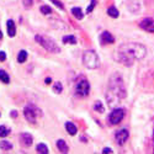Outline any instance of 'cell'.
<instances>
[{"label":"cell","mask_w":154,"mask_h":154,"mask_svg":"<svg viewBox=\"0 0 154 154\" xmlns=\"http://www.w3.org/2000/svg\"><path fill=\"white\" fill-rule=\"evenodd\" d=\"M147 54V49L143 45L136 42H128L122 45L117 51L119 60L126 67H131L136 60L143 59Z\"/></svg>","instance_id":"6da1fadb"},{"label":"cell","mask_w":154,"mask_h":154,"mask_svg":"<svg viewBox=\"0 0 154 154\" xmlns=\"http://www.w3.org/2000/svg\"><path fill=\"white\" fill-rule=\"evenodd\" d=\"M126 88L122 76L119 73H115L111 75L109 80V86L106 91V100L107 104L111 107L117 106L120 102L126 97Z\"/></svg>","instance_id":"7a4b0ae2"},{"label":"cell","mask_w":154,"mask_h":154,"mask_svg":"<svg viewBox=\"0 0 154 154\" xmlns=\"http://www.w3.org/2000/svg\"><path fill=\"white\" fill-rule=\"evenodd\" d=\"M35 40L37 43H40L45 49H47L48 52H52V53H59L60 52V48L58 47V45L51 40V38L46 37V36H41V35H37L35 37Z\"/></svg>","instance_id":"3957f363"},{"label":"cell","mask_w":154,"mask_h":154,"mask_svg":"<svg viewBox=\"0 0 154 154\" xmlns=\"http://www.w3.org/2000/svg\"><path fill=\"white\" fill-rule=\"evenodd\" d=\"M83 63L89 69H95L100 66V60L95 51H85L83 54Z\"/></svg>","instance_id":"277c9868"},{"label":"cell","mask_w":154,"mask_h":154,"mask_svg":"<svg viewBox=\"0 0 154 154\" xmlns=\"http://www.w3.org/2000/svg\"><path fill=\"white\" fill-rule=\"evenodd\" d=\"M23 115H25V119H26L30 123H36L37 117L41 116L42 111L40 109H37L35 105H27L23 109Z\"/></svg>","instance_id":"5b68a950"},{"label":"cell","mask_w":154,"mask_h":154,"mask_svg":"<svg viewBox=\"0 0 154 154\" xmlns=\"http://www.w3.org/2000/svg\"><path fill=\"white\" fill-rule=\"evenodd\" d=\"M89 93H90V84L85 78H80L75 85V94L80 97H85L89 95Z\"/></svg>","instance_id":"8992f818"},{"label":"cell","mask_w":154,"mask_h":154,"mask_svg":"<svg viewBox=\"0 0 154 154\" xmlns=\"http://www.w3.org/2000/svg\"><path fill=\"white\" fill-rule=\"evenodd\" d=\"M125 116V111L122 109H115L109 116V122L111 125H119Z\"/></svg>","instance_id":"52a82bcc"},{"label":"cell","mask_w":154,"mask_h":154,"mask_svg":"<svg viewBox=\"0 0 154 154\" xmlns=\"http://www.w3.org/2000/svg\"><path fill=\"white\" fill-rule=\"evenodd\" d=\"M139 26H140V29H143L144 31L154 32V19H152V17L143 19L142 21L139 22Z\"/></svg>","instance_id":"ba28073f"},{"label":"cell","mask_w":154,"mask_h":154,"mask_svg":"<svg viewBox=\"0 0 154 154\" xmlns=\"http://www.w3.org/2000/svg\"><path fill=\"white\" fill-rule=\"evenodd\" d=\"M128 136H130V133H128V131L126 130V128H122V130L117 131L116 132V136H115V139H116L117 144L122 146L126 143V140L128 139Z\"/></svg>","instance_id":"9c48e42d"},{"label":"cell","mask_w":154,"mask_h":154,"mask_svg":"<svg viewBox=\"0 0 154 154\" xmlns=\"http://www.w3.org/2000/svg\"><path fill=\"white\" fill-rule=\"evenodd\" d=\"M100 42H101V45H110V43L115 42V38L110 32L105 31V32H102L101 36H100Z\"/></svg>","instance_id":"30bf717a"},{"label":"cell","mask_w":154,"mask_h":154,"mask_svg":"<svg viewBox=\"0 0 154 154\" xmlns=\"http://www.w3.org/2000/svg\"><path fill=\"white\" fill-rule=\"evenodd\" d=\"M20 142H21L25 147H30V146L32 144V142H33V138H32V136H31L30 133H22V134L20 136Z\"/></svg>","instance_id":"8fae6325"},{"label":"cell","mask_w":154,"mask_h":154,"mask_svg":"<svg viewBox=\"0 0 154 154\" xmlns=\"http://www.w3.org/2000/svg\"><path fill=\"white\" fill-rule=\"evenodd\" d=\"M6 26H8V35L10 37H14L16 35V27H15V22L12 20H8L6 22Z\"/></svg>","instance_id":"7c38bea8"},{"label":"cell","mask_w":154,"mask_h":154,"mask_svg":"<svg viewBox=\"0 0 154 154\" xmlns=\"http://www.w3.org/2000/svg\"><path fill=\"white\" fill-rule=\"evenodd\" d=\"M66 130L70 136H75L76 132H78V128H76V126L73 122H67L66 123Z\"/></svg>","instance_id":"4fadbf2b"},{"label":"cell","mask_w":154,"mask_h":154,"mask_svg":"<svg viewBox=\"0 0 154 154\" xmlns=\"http://www.w3.org/2000/svg\"><path fill=\"white\" fill-rule=\"evenodd\" d=\"M57 147H58V149H59L62 153H68V150H69V147L67 146L66 140H63V139L57 140Z\"/></svg>","instance_id":"5bb4252c"},{"label":"cell","mask_w":154,"mask_h":154,"mask_svg":"<svg viewBox=\"0 0 154 154\" xmlns=\"http://www.w3.org/2000/svg\"><path fill=\"white\" fill-rule=\"evenodd\" d=\"M72 14H73L76 19H79V20H82V19L84 17V14H83V11H82L80 8H73V9H72Z\"/></svg>","instance_id":"9a60e30c"},{"label":"cell","mask_w":154,"mask_h":154,"mask_svg":"<svg viewBox=\"0 0 154 154\" xmlns=\"http://www.w3.org/2000/svg\"><path fill=\"white\" fill-rule=\"evenodd\" d=\"M107 14L110 15V16H112V17H119V15H120V12H119V10L115 8V6H110L109 9H107Z\"/></svg>","instance_id":"2e32d148"},{"label":"cell","mask_w":154,"mask_h":154,"mask_svg":"<svg viewBox=\"0 0 154 154\" xmlns=\"http://www.w3.org/2000/svg\"><path fill=\"white\" fill-rule=\"evenodd\" d=\"M63 42H64V43H70V45H75V43H76V38H75L73 35H69V36H64V37H63Z\"/></svg>","instance_id":"e0dca14e"},{"label":"cell","mask_w":154,"mask_h":154,"mask_svg":"<svg viewBox=\"0 0 154 154\" xmlns=\"http://www.w3.org/2000/svg\"><path fill=\"white\" fill-rule=\"evenodd\" d=\"M26 59H27V52L26 51H20L19 56H17V62L23 63V62H26Z\"/></svg>","instance_id":"ac0fdd59"},{"label":"cell","mask_w":154,"mask_h":154,"mask_svg":"<svg viewBox=\"0 0 154 154\" xmlns=\"http://www.w3.org/2000/svg\"><path fill=\"white\" fill-rule=\"evenodd\" d=\"M0 80H2L3 83H5V84H8L10 82V76L5 70H0Z\"/></svg>","instance_id":"d6986e66"},{"label":"cell","mask_w":154,"mask_h":154,"mask_svg":"<svg viewBox=\"0 0 154 154\" xmlns=\"http://www.w3.org/2000/svg\"><path fill=\"white\" fill-rule=\"evenodd\" d=\"M37 152L38 153H42V154H47L49 150H48V148H47V146L45 143H40V144L37 146Z\"/></svg>","instance_id":"ffe728a7"},{"label":"cell","mask_w":154,"mask_h":154,"mask_svg":"<svg viewBox=\"0 0 154 154\" xmlns=\"http://www.w3.org/2000/svg\"><path fill=\"white\" fill-rule=\"evenodd\" d=\"M0 148L4 150H9L12 148V144L10 142H6V140H3V142H0Z\"/></svg>","instance_id":"44dd1931"},{"label":"cell","mask_w":154,"mask_h":154,"mask_svg":"<svg viewBox=\"0 0 154 154\" xmlns=\"http://www.w3.org/2000/svg\"><path fill=\"white\" fill-rule=\"evenodd\" d=\"M10 133V130L5 126H0V137H6Z\"/></svg>","instance_id":"7402d4cb"},{"label":"cell","mask_w":154,"mask_h":154,"mask_svg":"<svg viewBox=\"0 0 154 154\" xmlns=\"http://www.w3.org/2000/svg\"><path fill=\"white\" fill-rule=\"evenodd\" d=\"M94 109H95L97 112H100V113L104 112V107H102V102H101V101H96V102H95Z\"/></svg>","instance_id":"603a6c76"},{"label":"cell","mask_w":154,"mask_h":154,"mask_svg":"<svg viewBox=\"0 0 154 154\" xmlns=\"http://www.w3.org/2000/svg\"><path fill=\"white\" fill-rule=\"evenodd\" d=\"M53 90H54L57 94H60V93H62V90H63L62 84H60V83H56V84L53 85Z\"/></svg>","instance_id":"cb8c5ba5"},{"label":"cell","mask_w":154,"mask_h":154,"mask_svg":"<svg viewBox=\"0 0 154 154\" xmlns=\"http://www.w3.org/2000/svg\"><path fill=\"white\" fill-rule=\"evenodd\" d=\"M51 8L49 6H47V5H43V6H41V12L42 14H51Z\"/></svg>","instance_id":"d4e9b609"},{"label":"cell","mask_w":154,"mask_h":154,"mask_svg":"<svg viewBox=\"0 0 154 154\" xmlns=\"http://www.w3.org/2000/svg\"><path fill=\"white\" fill-rule=\"evenodd\" d=\"M51 2H52V3L54 4V5H57V6L59 8V9H62V10L64 9V5H63V3H60L59 0H51Z\"/></svg>","instance_id":"484cf974"},{"label":"cell","mask_w":154,"mask_h":154,"mask_svg":"<svg viewBox=\"0 0 154 154\" xmlns=\"http://www.w3.org/2000/svg\"><path fill=\"white\" fill-rule=\"evenodd\" d=\"M22 2H23V5H25V8H26V9H29V8L32 6V4H33L32 0H22Z\"/></svg>","instance_id":"4316f807"},{"label":"cell","mask_w":154,"mask_h":154,"mask_svg":"<svg viewBox=\"0 0 154 154\" xmlns=\"http://www.w3.org/2000/svg\"><path fill=\"white\" fill-rule=\"evenodd\" d=\"M95 4H96V0H93V2H91V4H90V6H89V8H88V10H86V11H88V12H91V10L94 9Z\"/></svg>","instance_id":"83f0119b"},{"label":"cell","mask_w":154,"mask_h":154,"mask_svg":"<svg viewBox=\"0 0 154 154\" xmlns=\"http://www.w3.org/2000/svg\"><path fill=\"white\" fill-rule=\"evenodd\" d=\"M6 59V54L5 52H0V62H4Z\"/></svg>","instance_id":"f1b7e54d"},{"label":"cell","mask_w":154,"mask_h":154,"mask_svg":"<svg viewBox=\"0 0 154 154\" xmlns=\"http://www.w3.org/2000/svg\"><path fill=\"white\" fill-rule=\"evenodd\" d=\"M102 153H112V149H110V148H105V149H102Z\"/></svg>","instance_id":"f546056e"},{"label":"cell","mask_w":154,"mask_h":154,"mask_svg":"<svg viewBox=\"0 0 154 154\" xmlns=\"http://www.w3.org/2000/svg\"><path fill=\"white\" fill-rule=\"evenodd\" d=\"M16 115H17V112H16V111H12V112H11V116L14 117V119L16 117Z\"/></svg>","instance_id":"4dcf8cb0"},{"label":"cell","mask_w":154,"mask_h":154,"mask_svg":"<svg viewBox=\"0 0 154 154\" xmlns=\"http://www.w3.org/2000/svg\"><path fill=\"white\" fill-rule=\"evenodd\" d=\"M51 82H52V80H51V78H47V79H46V83H47V84H49Z\"/></svg>","instance_id":"1f68e13d"},{"label":"cell","mask_w":154,"mask_h":154,"mask_svg":"<svg viewBox=\"0 0 154 154\" xmlns=\"http://www.w3.org/2000/svg\"><path fill=\"white\" fill-rule=\"evenodd\" d=\"M3 38V32H2V30H0V40Z\"/></svg>","instance_id":"d6a6232c"},{"label":"cell","mask_w":154,"mask_h":154,"mask_svg":"<svg viewBox=\"0 0 154 154\" xmlns=\"http://www.w3.org/2000/svg\"><path fill=\"white\" fill-rule=\"evenodd\" d=\"M153 139H154V128H153Z\"/></svg>","instance_id":"836d02e7"},{"label":"cell","mask_w":154,"mask_h":154,"mask_svg":"<svg viewBox=\"0 0 154 154\" xmlns=\"http://www.w3.org/2000/svg\"><path fill=\"white\" fill-rule=\"evenodd\" d=\"M153 152H154V146H153Z\"/></svg>","instance_id":"e575fe53"}]
</instances>
